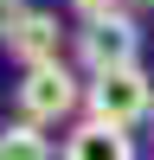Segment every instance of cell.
Segmentation results:
<instances>
[{
	"instance_id": "1",
	"label": "cell",
	"mask_w": 154,
	"mask_h": 160,
	"mask_svg": "<svg viewBox=\"0 0 154 160\" xmlns=\"http://www.w3.org/2000/svg\"><path fill=\"white\" fill-rule=\"evenodd\" d=\"M84 109L96 115V122H116V128H135L141 115L154 109V77L141 71V64H128V71H103L84 83Z\"/></svg>"
},
{
	"instance_id": "2",
	"label": "cell",
	"mask_w": 154,
	"mask_h": 160,
	"mask_svg": "<svg viewBox=\"0 0 154 160\" xmlns=\"http://www.w3.org/2000/svg\"><path fill=\"white\" fill-rule=\"evenodd\" d=\"M77 102H84V90H77V77L64 71V64H38V71L19 77V115H26V122H38V128L64 122Z\"/></svg>"
},
{
	"instance_id": "3",
	"label": "cell",
	"mask_w": 154,
	"mask_h": 160,
	"mask_svg": "<svg viewBox=\"0 0 154 160\" xmlns=\"http://www.w3.org/2000/svg\"><path fill=\"white\" fill-rule=\"evenodd\" d=\"M77 51H84V64H90V77H103V71H128V64H141V32H135V19H96V26H84L77 32Z\"/></svg>"
},
{
	"instance_id": "4",
	"label": "cell",
	"mask_w": 154,
	"mask_h": 160,
	"mask_svg": "<svg viewBox=\"0 0 154 160\" xmlns=\"http://www.w3.org/2000/svg\"><path fill=\"white\" fill-rule=\"evenodd\" d=\"M64 160H135V135L116 128V122L84 115V122L64 135Z\"/></svg>"
},
{
	"instance_id": "5",
	"label": "cell",
	"mask_w": 154,
	"mask_h": 160,
	"mask_svg": "<svg viewBox=\"0 0 154 160\" xmlns=\"http://www.w3.org/2000/svg\"><path fill=\"white\" fill-rule=\"evenodd\" d=\"M58 38H64L58 32V13H26V19L7 32V51L26 64V71H38V64H64L58 58Z\"/></svg>"
},
{
	"instance_id": "6",
	"label": "cell",
	"mask_w": 154,
	"mask_h": 160,
	"mask_svg": "<svg viewBox=\"0 0 154 160\" xmlns=\"http://www.w3.org/2000/svg\"><path fill=\"white\" fill-rule=\"evenodd\" d=\"M0 160H51V141L38 122H13L7 135H0Z\"/></svg>"
},
{
	"instance_id": "7",
	"label": "cell",
	"mask_w": 154,
	"mask_h": 160,
	"mask_svg": "<svg viewBox=\"0 0 154 160\" xmlns=\"http://www.w3.org/2000/svg\"><path fill=\"white\" fill-rule=\"evenodd\" d=\"M71 7H77V19H84V26H96V19H116L122 0H71Z\"/></svg>"
},
{
	"instance_id": "8",
	"label": "cell",
	"mask_w": 154,
	"mask_h": 160,
	"mask_svg": "<svg viewBox=\"0 0 154 160\" xmlns=\"http://www.w3.org/2000/svg\"><path fill=\"white\" fill-rule=\"evenodd\" d=\"M19 19H26V7H19V0H0V38H7Z\"/></svg>"
},
{
	"instance_id": "9",
	"label": "cell",
	"mask_w": 154,
	"mask_h": 160,
	"mask_svg": "<svg viewBox=\"0 0 154 160\" xmlns=\"http://www.w3.org/2000/svg\"><path fill=\"white\" fill-rule=\"evenodd\" d=\"M135 7H154V0H135Z\"/></svg>"
}]
</instances>
